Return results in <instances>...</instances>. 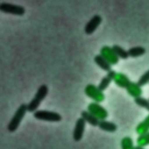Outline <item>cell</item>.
<instances>
[{"label": "cell", "instance_id": "14", "mask_svg": "<svg viewBox=\"0 0 149 149\" xmlns=\"http://www.w3.org/2000/svg\"><path fill=\"white\" fill-rule=\"evenodd\" d=\"M94 61L95 63L104 71L109 72L111 70V65L100 54L95 55Z\"/></svg>", "mask_w": 149, "mask_h": 149}, {"label": "cell", "instance_id": "4", "mask_svg": "<svg viewBox=\"0 0 149 149\" xmlns=\"http://www.w3.org/2000/svg\"><path fill=\"white\" fill-rule=\"evenodd\" d=\"M84 93L94 102L98 103L102 102L105 99V95L102 91L93 84H88L86 86Z\"/></svg>", "mask_w": 149, "mask_h": 149}, {"label": "cell", "instance_id": "9", "mask_svg": "<svg viewBox=\"0 0 149 149\" xmlns=\"http://www.w3.org/2000/svg\"><path fill=\"white\" fill-rule=\"evenodd\" d=\"M102 22V17L99 15H94L86 23L84 27V31L87 34H91L99 26Z\"/></svg>", "mask_w": 149, "mask_h": 149}, {"label": "cell", "instance_id": "7", "mask_svg": "<svg viewBox=\"0 0 149 149\" xmlns=\"http://www.w3.org/2000/svg\"><path fill=\"white\" fill-rule=\"evenodd\" d=\"M100 55L111 65H116L119 61V57L111 47L107 45L102 47L100 49Z\"/></svg>", "mask_w": 149, "mask_h": 149}, {"label": "cell", "instance_id": "17", "mask_svg": "<svg viewBox=\"0 0 149 149\" xmlns=\"http://www.w3.org/2000/svg\"><path fill=\"white\" fill-rule=\"evenodd\" d=\"M146 48L141 46L133 47L127 50L129 56L132 58H136L142 56L146 53Z\"/></svg>", "mask_w": 149, "mask_h": 149}, {"label": "cell", "instance_id": "2", "mask_svg": "<svg viewBox=\"0 0 149 149\" xmlns=\"http://www.w3.org/2000/svg\"><path fill=\"white\" fill-rule=\"evenodd\" d=\"M27 111V108L26 104L23 103L19 105L8 125L7 128L9 132H13L18 128Z\"/></svg>", "mask_w": 149, "mask_h": 149}, {"label": "cell", "instance_id": "13", "mask_svg": "<svg viewBox=\"0 0 149 149\" xmlns=\"http://www.w3.org/2000/svg\"><path fill=\"white\" fill-rule=\"evenodd\" d=\"M98 126L102 130L111 133L115 132L117 130V125L115 123L106 120L105 119L100 120Z\"/></svg>", "mask_w": 149, "mask_h": 149}, {"label": "cell", "instance_id": "20", "mask_svg": "<svg viewBox=\"0 0 149 149\" xmlns=\"http://www.w3.org/2000/svg\"><path fill=\"white\" fill-rule=\"evenodd\" d=\"M137 146L144 147L149 145V132L139 135L136 140Z\"/></svg>", "mask_w": 149, "mask_h": 149}, {"label": "cell", "instance_id": "22", "mask_svg": "<svg viewBox=\"0 0 149 149\" xmlns=\"http://www.w3.org/2000/svg\"><path fill=\"white\" fill-rule=\"evenodd\" d=\"M137 83L141 86H145L149 83V69L141 76Z\"/></svg>", "mask_w": 149, "mask_h": 149}, {"label": "cell", "instance_id": "8", "mask_svg": "<svg viewBox=\"0 0 149 149\" xmlns=\"http://www.w3.org/2000/svg\"><path fill=\"white\" fill-rule=\"evenodd\" d=\"M86 126L85 120L81 117L77 119L73 132V139L75 141H79L83 137Z\"/></svg>", "mask_w": 149, "mask_h": 149}, {"label": "cell", "instance_id": "23", "mask_svg": "<svg viewBox=\"0 0 149 149\" xmlns=\"http://www.w3.org/2000/svg\"><path fill=\"white\" fill-rule=\"evenodd\" d=\"M136 149H145V148L144 147H140V146H136Z\"/></svg>", "mask_w": 149, "mask_h": 149}, {"label": "cell", "instance_id": "10", "mask_svg": "<svg viewBox=\"0 0 149 149\" xmlns=\"http://www.w3.org/2000/svg\"><path fill=\"white\" fill-rule=\"evenodd\" d=\"M126 89L127 93L134 98L141 97L143 94L141 86H140L138 83L130 81Z\"/></svg>", "mask_w": 149, "mask_h": 149}, {"label": "cell", "instance_id": "18", "mask_svg": "<svg viewBox=\"0 0 149 149\" xmlns=\"http://www.w3.org/2000/svg\"><path fill=\"white\" fill-rule=\"evenodd\" d=\"M121 149H136L132 139L129 136L123 137L120 141Z\"/></svg>", "mask_w": 149, "mask_h": 149}, {"label": "cell", "instance_id": "11", "mask_svg": "<svg viewBox=\"0 0 149 149\" xmlns=\"http://www.w3.org/2000/svg\"><path fill=\"white\" fill-rule=\"evenodd\" d=\"M113 80L118 86L125 88L130 83L129 78L125 74L120 72L116 73Z\"/></svg>", "mask_w": 149, "mask_h": 149}, {"label": "cell", "instance_id": "12", "mask_svg": "<svg viewBox=\"0 0 149 149\" xmlns=\"http://www.w3.org/2000/svg\"><path fill=\"white\" fill-rule=\"evenodd\" d=\"M116 73V72L115 70H111L110 71L108 72L107 74L104 77H102L100 84L98 86V88L101 91L105 90L108 87L111 81L113 80Z\"/></svg>", "mask_w": 149, "mask_h": 149}, {"label": "cell", "instance_id": "16", "mask_svg": "<svg viewBox=\"0 0 149 149\" xmlns=\"http://www.w3.org/2000/svg\"><path fill=\"white\" fill-rule=\"evenodd\" d=\"M136 132L139 135L149 132V114L137 125L136 127Z\"/></svg>", "mask_w": 149, "mask_h": 149}, {"label": "cell", "instance_id": "3", "mask_svg": "<svg viewBox=\"0 0 149 149\" xmlns=\"http://www.w3.org/2000/svg\"><path fill=\"white\" fill-rule=\"evenodd\" d=\"M33 116L37 119L48 122H59L62 119L61 115L58 112L47 110H37Z\"/></svg>", "mask_w": 149, "mask_h": 149}, {"label": "cell", "instance_id": "21", "mask_svg": "<svg viewBox=\"0 0 149 149\" xmlns=\"http://www.w3.org/2000/svg\"><path fill=\"white\" fill-rule=\"evenodd\" d=\"M134 102L139 107L144 108L149 111V100L140 97L134 98Z\"/></svg>", "mask_w": 149, "mask_h": 149}, {"label": "cell", "instance_id": "5", "mask_svg": "<svg viewBox=\"0 0 149 149\" xmlns=\"http://www.w3.org/2000/svg\"><path fill=\"white\" fill-rule=\"evenodd\" d=\"M0 10L4 13L17 16H22L25 13V8L23 6L6 2L0 3Z\"/></svg>", "mask_w": 149, "mask_h": 149}, {"label": "cell", "instance_id": "6", "mask_svg": "<svg viewBox=\"0 0 149 149\" xmlns=\"http://www.w3.org/2000/svg\"><path fill=\"white\" fill-rule=\"evenodd\" d=\"M87 111L100 120H105L108 115L107 110L99 103L96 102L90 103L87 106Z\"/></svg>", "mask_w": 149, "mask_h": 149}, {"label": "cell", "instance_id": "15", "mask_svg": "<svg viewBox=\"0 0 149 149\" xmlns=\"http://www.w3.org/2000/svg\"><path fill=\"white\" fill-rule=\"evenodd\" d=\"M81 117L90 125L93 126L98 125L100 120L88 111H83L81 112Z\"/></svg>", "mask_w": 149, "mask_h": 149}, {"label": "cell", "instance_id": "1", "mask_svg": "<svg viewBox=\"0 0 149 149\" xmlns=\"http://www.w3.org/2000/svg\"><path fill=\"white\" fill-rule=\"evenodd\" d=\"M48 86L45 84L41 85L38 87L34 98L27 105V111L29 112H34L35 111H36L40 105L41 101L45 98L48 94Z\"/></svg>", "mask_w": 149, "mask_h": 149}, {"label": "cell", "instance_id": "19", "mask_svg": "<svg viewBox=\"0 0 149 149\" xmlns=\"http://www.w3.org/2000/svg\"><path fill=\"white\" fill-rule=\"evenodd\" d=\"M112 48L113 49L115 54H116V55L119 57V58H120L123 59H126L129 56L127 51L125 50L122 47L115 44V45H113L112 47Z\"/></svg>", "mask_w": 149, "mask_h": 149}]
</instances>
